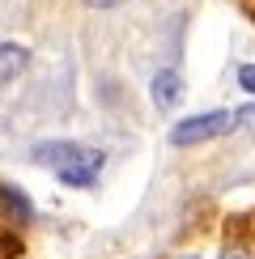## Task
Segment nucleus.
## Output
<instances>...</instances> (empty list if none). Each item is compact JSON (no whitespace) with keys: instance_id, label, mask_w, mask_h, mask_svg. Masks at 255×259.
Wrapping results in <instances>:
<instances>
[{"instance_id":"obj_1","label":"nucleus","mask_w":255,"mask_h":259,"mask_svg":"<svg viewBox=\"0 0 255 259\" xmlns=\"http://www.w3.org/2000/svg\"><path fill=\"white\" fill-rule=\"evenodd\" d=\"M34 161L56 170V179L68 187H94L102 170V149H85L72 140H42V145H34Z\"/></svg>"},{"instance_id":"obj_2","label":"nucleus","mask_w":255,"mask_h":259,"mask_svg":"<svg viewBox=\"0 0 255 259\" xmlns=\"http://www.w3.org/2000/svg\"><path fill=\"white\" fill-rule=\"evenodd\" d=\"M234 127V111H204V115H191V119L170 127V145L191 149V145H204L212 136H226Z\"/></svg>"},{"instance_id":"obj_3","label":"nucleus","mask_w":255,"mask_h":259,"mask_svg":"<svg viewBox=\"0 0 255 259\" xmlns=\"http://www.w3.org/2000/svg\"><path fill=\"white\" fill-rule=\"evenodd\" d=\"M149 94H153V106H157V111H175V106L183 102V77H179L175 68H162V72L153 77V90H149Z\"/></svg>"},{"instance_id":"obj_4","label":"nucleus","mask_w":255,"mask_h":259,"mask_svg":"<svg viewBox=\"0 0 255 259\" xmlns=\"http://www.w3.org/2000/svg\"><path fill=\"white\" fill-rule=\"evenodd\" d=\"M0 208H5L9 225H30L34 221V204H30V196L17 191L13 183H0Z\"/></svg>"},{"instance_id":"obj_5","label":"nucleus","mask_w":255,"mask_h":259,"mask_svg":"<svg viewBox=\"0 0 255 259\" xmlns=\"http://www.w3.org/2000/svg\"><path fill=\"white\" fill-rule=\"evenodd\" d=\"M30 51L17 47V42H0V81H13L17 72H26Z\"/></svg>"},{"instance_id":"obj_6","label":"nucleus","mask_w":255,"mask_h":259,"mask_svg":"<svg viewBox=\"0 0 255 259\" xmlns=\"http://www.w3.org/2000/svg\"><path fill=\"white\" fill-rule=\"evenodd\" d=\"M238 85L247 94H255V64H242V68H238Z\"/></svg>"},{"instance_id":"obj_7","label":"nucleus","mask_w":255,"mask_h":259,"mask_svg":"<svg viewBox=\"0 0 255 259\" xmlns=\"http://www.w3.org/2000/svg\"><path fill=\"white\" fill-rule=\"evenodd\" d=\"M221 259H251V251H247L242 242H230L226 251H221Z\"/></svg>"},{"instance_id":"obj_8","label":"nucleus","mask_w":255,"mask_h":259,"mask_svg":"<svg viewBox=\"0 0 255 259\" xmlns=\"http://www.w3.org/2000/svg\"><path fill=\"white\" fill-rule=\"evenodd\" d=\"M85 5H90V9H115L119 0H85Z\"/></svg>"},{"instance_id":"obj_9","label":"nucleus","mask_w":255,"mask_h":259,"mask_svg":"<svg viewBox=\"0 0 255 259\" xmlns=\"http://www.w3.org/2000/svg\"><path fill=\"white\" fill-rule=\"evenodd\" d=\"M187 259H196V255H187Z\"/></svg>"}]
</instances>
